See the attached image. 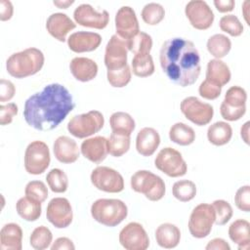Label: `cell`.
I'll list each match as a JSON object with an SVG mask.
<instances>
[{
    "label": "cell",
    "mask_w": 250,
    "mask_h": 250,
    "mask_svg": "<svg viewBox=\"0 0 250 250\" xmlns=\"http://www.w3.org/2000/svg\"><path fill=\"white\" fill-rule=\"evenodd\" d=\"M130 136L112 132L107 139L108 153L114 157H120L130 148Z\"/></svg>",
    "instance_id": "cell-34"
},
{
    "label": "cell",
    "mask_w": 250,
    "mask_h": 250,
    "mask_svg": "<svg viewBox=\"0 0 250 250\" xmlns=\"http://www.w3.org/2000/svg\"><path fill=\"white\" fill-rule=\"evenodd\" d=\"M160 145L158 132L151 127L141 129L136 138V149L143 156L152 155Z\"/></svg>",
    "instance_id": "cell-23"
},
{
    "label": "cell",
    "mask_w": 250,
    "mask_h": 250,
    "mask_svg": "<svg viewBox=\"0 0 250 250\" xmlns=\"http://www.w3.org/2000/svg\"><path fill=\"white\" fill-rule=\"evenodd\" d=\"M234 203L236 207L244 212L250 210V187L248 185L240 187L234 195Z\"/></svg>",
    "instance_id": "cell-46"
},
{
    "label": "cell",
    "mask_w": 250,
    "mask_h": 250,
    "mask_svg": "<svg viewBox=\"0 0 250 250\" xmlns=\"http://www.w3.org/2000/svg\"><path fill=\"white\" fill-rule=\"evenodd\" d=\"M104 124V117L99 110L74 115L67 123L68 132L78 139L88 138L98 133Z\"/></svg>",
    "instance_id": "cell-6"
},
{
    "label": "cell",
    "mask_w": 250,
    "mask_h": 250,
    "mask_svg": "<svg viewBox=\"0 0 250 250\" xmlns=\"http://www.w3.org/2000/svg\"><path fill=\"white\" fill-rule=\"evenodd\" d=\"M180 108L185 117L197 126L209 124L214 115V108L210 104L203 103L193 96L185 98Z\"/></svg>",
    "instance_id": "cell-10"
},
{
    "label": "cell",
    "mask_w": 250,
    "mask_h": 250,
    "mask_svg": "<svg viewBox=\"0 0 250 250\" xmlns=\"http://www.w3.org/2000/svg\"><path fill=\"white\" fill-rule=\"evenodd\" d=\"M73 77L81 82L93 80L98 74V64L95 61L85 57H75L69 63Z\"/></svg>",
    "instance_id": "cell-22"
},
{
    "label": "cell",
    "mask_w": 250,
    "mask_h": 250,
    "mask_svg": "<svg viewBox=\"0 0 250 250\" xmlns=\"http://www.w3.org/2000/svg\"><path fill=\"white\" fill-rule=\"evenodd\" d=\"M132 76V70L128 64L124 67L114 70H107L106 78L108 83L115 88L125 87L130 81Z\"/></svg>",
    "instance_id": "cell-40"
},
{
    "label": "cell",
    "mask_w": 250,
    "mask_h": 250,
    "mask_svg": "<svg viewBox=\"0 0 250 250\" xmlns=\"http://www.w3.org/2000/svg\"><path fill=\"white\" fill-rule=\"evenodd\" d=\"M155 167L171 178H178L186 175L188 166L180 151L167 146L162 148L154 159Z\"/></svg>",
    "instance_id": "cell-9"
},
{
    "label": "cell",
    "mask_w": 250,
    "mask_h": 250,
    "mask_svg": "<svg viewBox=\"0 0 250 250\" xmlns=\"http://www.w3.org/2000/svg\"><path fill=\"white\" fill-rule=\"evenodd\" d=\"M52 250H74L75 246L72 242L71 239H69L68 237H59L55 240V242H53L52 246H51Z\"/></svg>",
    "instance_id": "cell-51"
},
{
    "label": "cell",
    "mask_w": 250,
    "mask_h": 250,
    "mask_svg": "<svg viewBox=\"0 0 250 250\" xmlns=\"http://www.w3.org/2000/svg\"><path fill=\"white\" fill-rule=\"evenodd\" d=\"M24 193L27 197L42 203L48 197V188L42 181H31L26 184Z\"/></svg>",
    "instance_id": "cell-44"
},
{
    "label": "cell",
    "mask_w": 250,
    "mask_h": 250,
    "mask_svg": "<svg viewBox=\"0 0 250 250\" xmlns=\"http://www.w3.org/2000/svg\"><path fill=\"white\" fill-rule=\"evenodd\" d=\"M199 95L206 100H216L222 93V87L205 79L201 82L198 88Z\"/></svg>",
    "instance_id": "cell-45"
},
{
    "label": "cell",
    "mask_w": 250,
    "mask_h": 250,
    "mask_svg": "<svg viewBox=\"0 0 250 250\" xmlns=\"http://www.w3.org/2000/svg\"><path fill=\"white\" fill-rule=\"evenodd\" d=\"M46 181L50 189L56 193L64 192L68 188L67 176L59 168L51 169L46 176Z\"/></svg>",
    "instance_id": "cell-38"
},
{
    "label": "cell",
    "mask_w": 250,
    "mask_h": 250,
    "mask_svg": "<svg viewBox=\"0 0 250 250\" xmlns=\"http://www.w3.org/2000/svg\"><path fill=\"white\" fill-rule=\"evenodd\" d=\"M102 43V36L97 32L77 31L67 38L68 48L74 53L92 52L98 49Z\"/></svg>",
    "instance_id": "cell-18"
},
{
    "label": "cell",
    "mask_w": 250,
    "mask_h": 250,
    "mask_svg": "<svg viewBox=\"0 0 250 250\" xmlns=\"http://www.w3.org/2000/svg\"><path fill=\"white\" fill-rule=\"evenodd\" d=\"M53 240L52 231L45 226H39L33 229L30 234L29 242L32 248L36 250L47 249Z\"/></svg>",
    "instance_id": "cell-37"
},
{
    "label": "cell",
    "mask_w": 250,
    "mask_h": 250,
    "mask_svg": "<svg viewBox=\"0 0 250 250\" xmlns=\"http://www.w3.org/2000/svg\"><path fill=\"white\" fill-rule=\"evenodd\" d=\"M45 58L41 50L31 47L12 54L6 61L8 73L15 78H25L39 72Z\"/></svg>",
    "instance_id": "cell-3"
},
{
    "label": "cell",
    "mask_w": 250,
    "mask_h": 250,
    "mask_svg": "<svg viewBox=\"0 0 250 250\" xmlns=\"http://www.w3.org/2000/svg\"><path fill=\"white\" fill-rule=\"evenodd\" d=\"M119 242L126 250H146L149 246V238L146 229L137 222L127 224L120 230Z\"/></svg>",
    "instance_id": "cell-12"
},
{
    "label": "cell",
    "mask_w": 250,
    "mask_h": 250,
    "mask_svg": "<svg viewBox=\"0 0 250 250\" xmlns=\"http://www.w3.org/2000/svg\"><path fill=\"white\" fill-rule=\"evenodd\" d=\"M205 249L206 250H229L230 246L225 239L217 237V238L211 239L205 246Z\"/></svg>",
    "instance_id": "cell-52"
},
{
    "label": "cell",
    "mask_w": 250,
    "mask_h": 250,
    "mask_svg": "<svg viewBox=\"0 0 250 250\" xmlns=\"http://www.w3.org/2000/svg\"><path fill=\"white\" fill-rule=\"evenodd\" d=\"M247 93L245 89L240 86H231L225 94L224 104L232 107H244L246 106Z\"/></svg>",
    "instance_id": "cell-41"
},
{
    "label": "cell",
    "mask_w": 250,
    "mask_h": 250,
    "mask_svg": "<svg viewBox=\"0 0 250 250\" xmlns=\"http://www.w3.org/2000/svg\"><path fill=\"white\" fill-rule=\"evenodd\" d=\"M128 51L134 55L148 54L152 48V38L149 34L139 31L135 36L126 41Z\"/></svg>",
    "instance_id": "cell-35"
},
{
    "label": "cell",
    "mask_w": 250,
    "mask_h": 250,
    "mask_svg": "<svg viewBox=\"0 0 250 250\" xmlns=\"http://www.w3.org/2000/svg\"><path fill=\"white\" fill-rule=\"evenodd\" d=\"M80 151L89 161L100 164L106 158L108 153L107 139L102 136L88 138L82 142Z\"/></svg>",
    "instance_id": "cell-19"
},
{
    "label": "cell",
    "mask_w": 250,
    "mask_h": 250,
    "mask_svg": "<svg viewBox=\"0 0 250 250\" xmlns=\"http://www.w3.org/2000/svg\"><path fill=\"white\" fill-rule=\"evenodd\" d=\"M109 125L112 132L127 136H130L136 127L133 117L124 111L113 112L109 117Z\"/></svg>",
    "instance_id": "cell-30"
},
{
    "label": "cell",
    "mask_w": 250,
    "mask_h": 250,
    "mask_svg": "<svg viewBox=\"0 0 250 250\" xmlns=\"http://www.w3.org/2000/svg\"><path fill=\"white\" fill-rule=\"evenodd\" d=\"M185 14L189 23L198 30L208 29L214 21L215 16L209 5L203 0H191L185 8Z\"/></svg>",
    "instance_id": "cell-13"
},
{
    "label": "cell",
    "mask_w": 250,
    "mask_h": 250,
    "mask_svg": "<svg viewBox=\"0 0 250 250\" xmlns=\"http://www.w3.org/2000/svg\"><path fill=\"white\" fill-rule=\"evenodd\" d=\"M116 35L127 41L140 31L136 13L130 6H122L115 15Z\"/></svg>",
    "instance_id": "cell-17"
},
{
    "label": "cell",
    "mask_w": 250,
    "mask_h": 250,
    "mask_svg": "<svg viewBox=\"0 0 250 250\" xmlns=\"http://www.w3.org/2000/svg\"><path fill=\"white\" fill-rule=\"evenodd\" d=\"M91 183L99 190L117 193L124 189L122 175L113 168L107 166L96 167L90 176Z\"/></svg>",
    "instance_id": "cell-11"
},
{
    "label": "cell",
    "mask_w": 250,
    "mask_h": 250,
    "mask_svg": "<svg viewBox=\"0 0 250 250\" xmlns=\"http://www.w3.org/2000/svg\"><path fill=\"white\" fill-rule=\"evenodd\" d=\"M75 27L74 21L62 13H54L46 21V29L49 34L61 42H64L68 32Z\"/></svg>",
    "instance_id": "cell-20"
},
{
    "label": "cell",
    "mask_w": 250,
    "mask_h": 250,
    "mask_svg": "<svg viewBox=\"0 0 250 250\" xmlns=\"http://www.w3.org/2000/svg\"><path fill=\"white\" fill-rule=\"evenodd\" d=\"M19 108L15 103H8L0 105V124L2 126L12 123L14 116L18 114Z\"/></svg>",
    "instance_id": "cell-48"
},
{
    "label": "cell",
    "mask_w": 250,
    "mask_h": 250,
    "mask_svg": "<svg viewBox=\"0 0 250 250\" xmlns=\"http://www.w3.org/2000/svg\"><path fill=\"white\" fill-rule=\"evenodd\" d=\"M74 106L69 91L62 84L52 83L25 101L23 117L32 128L50 131L58 127Z\"/></svg>",
    "instance_id": "cell-1"
},
{
    "label": "cell",
    "mask_w": 250,
    "mask_h": 250,
    "mask_svg": "<svg viewBox=\"0 0 250 250\" xmlns=\"http://www.w3.org/2000/svg\"><path fill=\"white\" fill-rule=\"evenodd\" d=\"M128 48L126 41L118 35L113 34L105 46L104 64L107 70L124 67L127 64Z\"/></svg>",
    "instance_id": "cell-16"
},
{
    "label": "cell",
    "mask_w": 250,
    "mask_h": 250,
    "mask_svg": "<svg viewBox=\"0 0 250 250\" xmlns=\"http://www.w3.org/2000/svg\"><path fill=\"white\" fill-rule=\"evenodd\" d=\"M134 191L143 193L150 201H158L165 194V183L159 176L147 170L135 172L130 180Z\"/></svg>",
    "instance_id": "cell-5"
},
{
    "label": "cell",
    "mask_w": 250,
    "mask_h": 250,
    "mask_svg": "<svg viewBox=\"0 0 250 250\" xmlns=\"http://www.w3.org/2000/svg\"><path fill=\"white\" fill-rule=\"evenodd\" d=\"M215 224V211L212 204L200 203L193 208L188 219V230L195 238L209 235Z\"/></svg>",
    "instance_id": "cell-7"
},
{
    "label": "cell",
    "mask_w": 250,
    "mask_h": 250,
    "mask_svg": "<svg viewBox=\"0 0 250 250\" xmlns=\"http://www.w3.org/2000/svg\"><path fill=\"white\" fill-rule=\"evenodd\" d=\"M155 239L157 244L162 248H175L181 239L180 229L171 223L161 224L155 230Z\"/></svg>",
    "instance_id": "cell-25"
},
{
    "label": "cell",
    "mask_w": 250,
    "mask_h": 250,
    "mask_svg": "<svg viewBox=\"0 0 250 250\" xmlns=\"http://www.w3.org/2000/svg\"><path fill=\"white\" fill-rule=\"evenodd\" d=\"M229 236L237 244L239 250H248L250 247V224L247 220L238 219L229 227Z\"/></svg>",
    "instance_id": "cell-26"
},
{
    "label": "cell",
    "mask_w": 250,
    "mask_h": 250,
    "mask_svg": "<svg viewBox=\"0 0 250 250\" xmlns=\"http://www.w3.org/2000/svg\"><path fill=\"white\" fill-rule=\"evenodd\" d=\"M172 193L179 201L188 202L195 197L196 186L192 181L180 180L173 185Z\"/></svg>",
    "instance_id": "cell-36"
},
{
    "label": "cell",
    "mask_w": 250,
    "mask_h": 250,
    "mask_svg": "<svg viewBox=\"0 0 250 250\" xmlns=\"http://www.w3.org/2000/svg\"><path fill=\"white\" fill-rule=\"evenodd\" d=\"M16 210L19 216L23 220L27 222H34L41 216L42 206L41 202L35 201L25 195L17 201Z\"/></svg>",
    "instance_id": "cell-29"
},
{
    "label": "cell",
    "mask_w": 250,
    "mask_h": 250,
    "mask_svg": "<svg viewBox=\"0 0 250 250\" xmlns=\"http://www.w3.org/2000/svg\"><path fill=\"white\" fill-rule=\"evenodd\" d=\"M132 71L138 77H147L154 72V63L151 55L138 54L132 60Z\"/></svg>",
    "instance_id": "cell-33"
},
{
    "label": "cell",
    "mask_w": 250,
    "mask_h": 250,
    "mask_svg": "<svg viewBox=\"0 0 250 250\" xmlns=\"http://www.w3.org/2000/svg\"><path fill=\"white\" fill-rule=\"evenodd\" d=\"M143 21L148 25H156L163 21L165 17V10L159 3L151 2L146 4L141 12Z\"/></svg>",
    "instance_id": "cell-39"
},
{
    "label": "cell",
    "mask_w": 250,
    "mask_h": 250,
    "mask_svg": "<svg viewBox=\"0 0 250 250\" xmlns=\"http://www.w3.org/2000/svg\"><path fill=\"white\" fill-rule=\"evenodd\" d=\"M73 18L76 23L81 26L91 27L96 29H104L109 21L107 11H96L90 4H81L73 12Z\"/></svg>",
    "instance_id": "cell-15"
},
{
    "label": "cell",
    "mask_w": 250,
    "mask_h": 250,
    "mask_svg": "<svg viewBox=\"0 0 250 250\" xmlns=\"http://www.w3.org/2000/svg\"><path fill=\"white\" fill-rule=\"evenodd\" d=\"M22 229L16 223H9L2 227L0 230L1 250H21Z\"/></svg>",
    "instance_id": "cell-24"
},
{
    "label": "cell",
    "mask_w": 250,
    "mask_h": 250,
    "mask_svg": "<svg viewBox=\"0 0 250 250\" xmlns=\"http://www.w3.org/2000/svg\"><path fill=\"white\" fill-rule=\"evenodd\" d=\"M14 7L9 0H0V20L2 21H8L13 17Z\"/></svg>",
    "instance_id": "cell-50"
},
{
    "label": "cell",
    "mask_w": 250,
    "mask_h": 250,
    "mask_svg": "<svg viewBox=\"0 0 250 250\" xmlns=\"http://www.w3.org/2000/svg\"><path fill=\"white\" fill-rule=\"evenodd\" d=\"M50 162V150L44 142L34 141L26 146L24 152V169L28 174H42L49 167Z\"/></svg>",
    "instance_id": "cell-8"
},
{
    "label": "cell",
    "mask_w": 250,
    "mask_h": 250,
    "mask_svg": "<svg viewBox=\"0 0 250 250\" xmlns=\"http://www.w3.org/2000/svg\"><path fill=\"white\" fill-rule=\"evenodd\" d=\"M212 206L215 211V224L218 226L226 225L232 217L233 210L231 205L224 200V199H217L213 201Z\"/></svg>",
    "instance_id": "cell-42"
},
{
    "label": "cell",
    "mask_w": 250,
    "mask_h": 250,
    "mask_svg": "<svg viewBox=\"0 0 250 250\" xmlns=\"http://www.w3.org/2000/svg\"><path fill=\"white\" fill-rule=\"evenodd\" d=\"M48 221L57 229L67 228L73 219L70 202L64 197H55L50 200L46 209Z\"/></svg>",
    "instance_id": "cell-14"
},
{
    "label": "cell",
    "mask_w": 250,
    "mask_h": 250,
    "mask_svg": "<svg viewBox=\"0 0 250 250\" xmlns=\"http://www.w3.org/2000/svg\"><path fill=\"white\" fill-rule=\"evenodd\" d=\"M249 125L250 122H245L240 128V136L246 145H249Z\"/></svg>",
    "instance_id": "cell-54"
},
{
    "label": "cell",
    "mask_w": 250,
    "mask_h": 250,
    "mask_svg": "<svg viewBox=\"0 0 250 250\" xmlns=\"http://www.w3.org/2000/svg\"><path fill=\"white\" fill-rule=\"evenodd\" d=\"M219 25L222 31L227 32L230 36L237 37L243 33V25L239 19L234 15H225L220 19Z\"/></svg>",
    "instance_id": "cell-43"
},
{
    "label": "cell",
    "mask_w": 250,
    "mask_h": 250,
    "mask_svg": "<svg viewBox=\"0 0 250 250\" xmlns=\"http://www.w3.org/2000/svg\"><path fill=\"white\" fill-rule=\"evenodd\" d=\"M74 3L73 0H64V1H62V0H59V1H53V4L55 6H57L58 8L60 9H67L69 6H71L72 4Z\"/></svg>",
    "instance_id": "cell-55"
},
{
    "label": "cell",
    "mask_w": 250,
    "mask_h": 250,
    "mask_svg": "<svg viewBox=\"0 0 250 250\" xmlns=\"http://www.w3.org/2000/svg\"><path fill=\"white\" fill-rule=\"evenodd\" d=\"M91 215L104 226L115 227L126 219L128 207L120 199L100 198L91 205Z\"/></svg>",
    "instance_id": "cell-4"
},
{
    "label": "cell",
    "mask_w": 250,
    "mask_h": 250,
    "mask_svg": "<svg viewBox=\"0 0 250 250\" xmlns=\"http://www.w3.org/2000/svg\"><path fill=\"white\" fill-rule=\"evenodd\" d=\"M170 140L180 146H189L195 140L194 130L183 122H177L169 130Z\"/></svg>",
    "instance_id": "cell-31"
},
{
    "label": "cell",
    "mask_w": 250,
    "mask_h": 250,
    "mask_svg": "<svg viewBox=\"0 0 250 250\" xmlns=\"http://www.w3.org/2000/svg\"><path fill=\"white\" fill-rule=\"evenodd\" d=\"M246 112V106L244 107H232L222 102L220 106V113L227 121L239 120Z\"/></svg>",
    "instance_id": "cell-47"
},
{
    "label": "cell",
    "mask_w": 250,
    "mask_h": 250,
    "mask_svg": "<svg viewBox=\"0 0 250 250\" xmlns=\"http://www.w3.org/2000/svg\"><path fill=\"white\" fill-rule=\"evenodd\" d=\"M208 52L215 59H222L226 57L231 49V41L225 34L217 33L209 37L206 44Z\"/></svg>",
    "instance_id": "cell-32"
},
{
    "label": "cell",
    "mask_w": 250,
    "mask_h": 250,
    "mask_svg": "<svg viewBox=\"0 0 250 250\" xmlns=\"http://www.w3.org/2000/svg\"><path fill=\"white\" fill-rule=\"evenodd\" d=\"M230 77L229 67L225 62L219 59H213L208 62L205 79L223 87L229 82Z\"/></svg>",
    "instance_id": "cell-27"
},
{
    "label": "cell",
    "mask_w": 250,
    "mask_h": 250,
    "mask_svg": "<svg viewBox=\"0 0 250 250\" xmlns=\"http://www.w3.org/2000/svg\"><path fill=\"white\" fill-rule=\"evenodd\" d=\"M231 137L232 128L228 122L217 121L208 127L207 139L214 146H224L230 141Z\"/></svg>",
    "instance_id": "cell-28"
},
{
    "label": "cell",
    "mask_w": 250,
    "mask_h": 250,
    "mask_svg": "<svg viewBox=\"0 0 250 250\" xmlns=\"http://www.w3.org/2000/svg\"><path fill=\"white\" fill-rule=\"evenodd\" d=\"M160 65L174 83L187 87L198 79L201 66L198 50L193 42L180 37L166 40L160 49Z\"/></svg>",
    "instance_id": "cell-2"
},
{
    "label": "cell",
    "mask_w": 250,
    "mask_h": 250,
    "mask_svg": "<svg viewBox=\"0 0 250 250\" xmlns=\"http://www.w3.org/2000/svg\"><path fill=\"white\" fill-rule=\"evenodd\" d=\"M249 5V1H245L243 3V6H242V11H243V16L245 18V21L247 22V24H249V20H248V13H247V10H248V6Z\"/></svg>",
    "instance_id": "cell-56"
},
{
    "label": "cell",
    "mask_w": 250,
    "mask_h": 250,
    "mask_svg": "<svg viewBox=\"0 0 250 250\" xmlns=\"http://www.w3.org/2000/svg\"><path fill=\"white\" fill-rule=\"evenodd\" d=\"M16 88L13 82L6 79L0 80V102H8L15 96Z\"/></svg>",
    "instance_id": "cell-49"
},
{
    "label": "cell",
    "mask_w": 250,
    "mask_h": 250,
    "mask_svg": "<svg viewBox=\"0 0 250 250\" xmlns=\"http://www.w3.org/2000/svg\"><path fill=\"white\" fill-rule=\"evenodd\" d=\"M53 150L56 159L64 164L75 162L80 154L76 142L67 136L58 137L54 143Z\"/></svg>",
    "instance_id": "cell-21"
},
{
    "label": "cell",
    "mask_w": 250,
    "mask_h": 250,
    "mask_svg": "<svg viewBox=\"0 0 250 250\" xmlns=\"http://www.w3.org/2000/svg\"><path fill=\"white\" fill-rule=\"evenodd\" d=\"M213 3L220 13L230 12L235 6V2L233 0H214Z\"/></svg>",
    "instance_id": "cell-53"
}]
</instances>
